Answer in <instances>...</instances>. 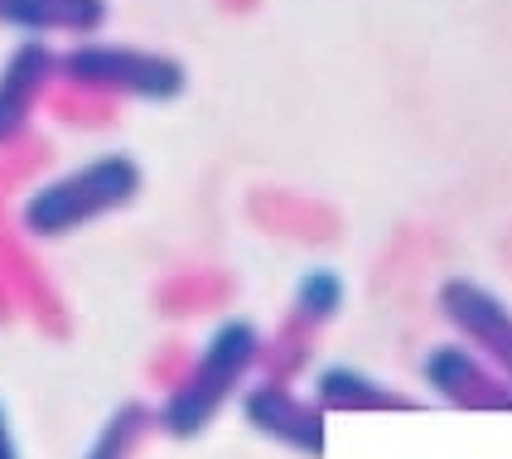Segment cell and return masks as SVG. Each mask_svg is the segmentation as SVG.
Returning <instances> with one entry per match:
<instances>
[{
  "mask_svg": "<svg viewBox=\"0 0 512 459\" xmlns=\"http://www.w3.org/2000/svg\"><path fill=\"white\" fill-rule=\"evenodd\" d=\"M107 15V0H0V29L25 39H92Z\"/></svg>",
  "mask_w": 512,
  "mask_h": 459,
  "instance_id": "8",
  "label": "cell"
},
{
  "mask_svg": "<svg viewBox=\"0 0 512 459\" xmlns=\"http://www.w3.org/2000/svg\"><path fill=\"white\" fill-rule=\"evenodd\" d=\"M314 402L324 411H411V397H401L397 387L358 373L348 363H329L314 377Z\"/></svg>",
  "mask_w": 512,
  "mask_h": 459,
  "instance_id": "9",
  "label": "cell"
},
{
  "mask_svg": "<svg viewBox=\"0 0 512 459\" xmlns=\"http://www.w3.org/2000/svg\"><path fill=\"white\" fill-rule=\"evenodd\" d=\"M10 300H15V286H10V276L0 266V319H10Z\"/></svg>",
  "mask_w": 512,
  "mask_h": 459,
  "instance_id": "13",
  "label": "cell"
},
{
  "mask_svg": "<svg viewBox=\"0 0 512 459\" xmlns=\"http://www.w3.org/2000/svg\"><path fill=\"white\" fill-rule=\"evenodd\" d=\"M0 459H25L20 455V440H15V426H10V411L0 402Z\"/></svg>",
  "mask_w": 512,
  "mask_h": 459,
  "instance_id": "12",
  "label": "cell"
},
{
  "mask_svg": "<svg viewBox=\"0 0 512 459\" xmlns=\"http://www.w3.org/2000/svg\"><path fill=\"white\" fill-rule=\"evenodd\" d=\"M261 358H266V344L252 319L213 324V334L189 358V368L165 387V402L155 406V431L174 435V440L203 435L232 397H242V387L252 382Z\"/></svg>",
  "mask_w": 512,
  "mask_h": 459,
  "instance_id": "2",
  "label": "cell"
},
{
  "mask_svg": "<svg viewBox=\"0 0 512 459\" xmlns=\"http://www.w3.org/2000/svg\"><path fill=\"white\" fill-rule=\"evenodd\" d=\"M141 189V160L126 155V150H102L73 170L29 184V194L20 199V213H15V228L29 242H58V237H73V232L131 208L141 199Z\"/></svg>",
  "mask_w": 512,
  "mask_h": 459,
  "instance_id": "1",
  "label": "cell"
},
{
  "mask_svg": "<svg viewBox=\"0 0 512 459\" xmlns=\"http://www.w3.org/2000/svg\"><path fill=\"white\" fill-rule=\"evenodd\" d=\"M58 87V49L49 39H20L0 63V150L34 131V116Z\"/></svg>",
  "mask_w": 512,
  "mask_h": 459,
  "instance_id": "6",
  "label": "cell"
},
{
  "mask_svg": "<svg viewBox=\"0 0 512 459\" xmlns=\"http://www.w3.org/2000/svg\"><path fill=\"white\" fill-rule=\"evenodd\" d=\"M343 300H348V286L334 266H310L300 271L295 281V295H290V324L300 329H324L329 319H339Z\"/></svg>",
  "mask_w": 512,
  "mask_h": 459,
  "instance_id": "10",
  "label": "cell"
},
{
  "mask_svg": "<svg viewBox=\"0 0 512 459\" xmlns=\"http://www.w3.org/2000/svg\"><path fill=\"white\" fill-rule=\"evenodd\" d=\"M421 377L445 406H459V411H512V382L469 344H459V339L426 348Z\"/></svg>",
  "mask_w": 512,
  "mask_h": 459,
  "instance_id": "7",
  "label": "cell"
},
{
  "mask_svg": "<svg viewBox=\"0 0 512 459\" xmlns=\"http://www.w3.org/2000/svg\"><path fill=\"white\" fill-rule=\"evenodd\" d=\"M242 421L256 435L276 440L281 450L300 459L324 455V406L314 397H300L281 377H261L242 387Z\"/></svg>",
  "mask_w": 512,
  "mask_h": 459,
  "instance_id": "5",
  "label": "cell"
},
{
  "mask_svg": "<svg viewBox=\"0 0 512 459\" xmlns=\"http://www.w3.org/2000/svg\"><path fill=\"white\" fill-rule=\"evenodd\" d=\"M155 431V406L145 402H121L102 421V431L92 435V445L83 450V459H136L141 445Z\"/></svg>",
  "mask_w": 512,
  "mask_h": 459,
  "instance_id": "11",
  "label": "cell"
},
{
  "mask_svg": "<svg viewBox=\"0 0 512 459\" xmlns=\"http://www.w3.org/2000/svg\"><path fill=\"white\" fill-rule=\"evenodd\" d=\"M435 310L455 329L459 344H469L512 382V305L498 290L479 286L469 276H450L435 290Z\"/></svg>",
  "mask_w": 512,
  "mask_h": 459,
  "instance_id": "4",
  "label": "cell"
},
{
  "mask_svg": "<svg viewBox=\"0 0 512 459\" xmlns=\"http://www.w3.org/2000/svg\"><path fill=\"white\" fill-rule=\"evenodd\" d=\"M58 83L112 97V102H174L189 73L184 63L136 44H107V39H73L58 49Z\"/></svg>",
  "mask_w": 512,
  "mask_h": 459,
  "instance_id": "3",
  "label": "cell"
}]
</instances>
